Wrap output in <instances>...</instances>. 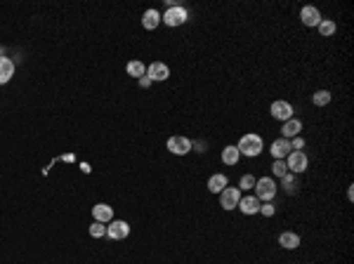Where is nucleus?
I'll list each match as a JSON object with an SVG mask.
<instances>
[{"label": "nucleus", "instance_id": "f257e3e1", "mask_svg": "<svg viewBox=\"0 0 354 264\" xmlns=\"http://www.w3.org/2000/svg\"><path fill=\"white\" fill-rule=\"evenodd\" d=\"M236 149H238V154L246 156V158H255V156L262 154L264 141H262V137H260V135H255V132H248V135H244L241 139H238Z\"/></svg>", "mask_w": 354, "mask_h": 264}, {"label": "nucleus", "instance_id": "f03ea898", "mask_svg": "<svg viewBox=\"0 0 354 264\" xmlns=\"http://www.w3.org/2000/svg\"><path fill=\"white\" fill-rule=\"evenodd\" d=\"M255 198L260 203H272V198L276 196V182L272 177H260L255 179Z\"/></svg>", "mask_w": 354, "mask_h": 264}, {"label": "nucleus", "instance_id": "7ed1b4c3", "mask_svg": "<svg viewBox=\"0 0 354 264\" xmlns=\"http://www.w3.org/2000/svg\"><path fill=\"white\" fill-rule=\"evenodd\" d=\"M187 19H189V12H187V7H182V5H170V7H168V12L161 14V21L168 24L170 29L182 26Z\"/></svg>", "mask_w": 354, "mask_h": 264}, {"label": "nucleus", "instance_id": "20e7f679", "mask_svg": "<svg viewBox=\"0 0 354 264\" xmlns=\"http://www.w3.org/2000/svg\"><path fill=\"white\" fill-rule=\"evenodd\" d=\"M286 167L291 175H302L309 167V158H307L305 151H291L286 156Z\"/></svg>", "mask_w": 354, "mask_h": 264}, {"label": "nucleus", "instance_id": "39448f33", "mask_svg": "<svg viewBox=\"0 0 354 264\" xmlns=\"http://www.w3.org/2000/svg\"><path fill=\"white\" fill-rule=\"evenodd\" d=\"M165 147H168V151L172 156H187L191 151V139L189 137H182V135H172L170 139L165 141Z\"/></svg>", "mask_w": 354, "mask_h": 264}, {"label": "nucleus", "instance_id": "423d86ee", "mask_svg": "<svg viewBox=\"0 0 354 264\" xmlns=\"http://www.w3.org/2000/svg\"><path fill=\"white\" fill-rule=\"evenodd\" d=\"M106 236L111 241H125L130 236V224L123 220H111L106 224Z\"/></svg>", "mask_w": 354, "mask_h": 264}, {"label": "nucleus", "instance_id": "0eeeda50", "mask_svg": "<svg viewBox=\"0 0 354 264\" xmlns=\"http://www.w3.org/2000/svg\"><path fill=\"white\" fill-rule=\"evenodd\" d=\"M238 201H241V191L236 186H227V189L220 191V205L229 212V210H236Z\"/></svg>", "mask_w": 354, "mask_h": 264}, {"label": "nucleus", "instance_id": "6e6552de", "mask_svg": "<svg viewBox=\"0 0 354 264\" xmlns=\"http://www.w3.org/2000/svg\"><path fill=\"white\" fill-rule=\"evenodd\" d=\"M269 113H272V118H276V121H281V123H286V121H291V118H293V104H291V102H283V99H279V102H274V104H272Z\"/></svg>", "mask_w": 354, "mask_h": 264}, {"label": "nucleus", "instance_id": "1a4fd4ad", "mask_svg": "<svg viewBox=\"0 0 354 264\" xmlns=\"http://www.w3.org/2000/svg\"><path fill=\"white\" fill-rule=\"evenodd\" d=\"M168 76H170V68L163 62H151L147 66V78L151 83H163V80H168Z\"/></svg>", "mask_w": 354, "mask_h": 264}, {"label": "nucleus", "instance_id": "9d476101", "mask_svg": "<svg viewBox=\"0 0 354 264\" xmlns=\"http://www.w3.org/2000/svg\"><path fill=\"white\" fill-rule=\"evenodd\" d=\"M293 149H291V141L279 137V139L272 141V147H269V154L274 156V160H286V156L291 154Z\"/></svg>", "mask_w": 354, "mask_h": 264}, {"label": "nucleus", "instance_id": "9b49d317", "mask_svg": "<svg viewBox=\"0 0 354 264\" xmlns=\"http://www.w3.org/2000/svg\"><path fill=\"white\" fill-rule=\"evenodd\" d=\"M300 21L305 26H309V29H314V26H319V21H321V12H319L314 5H305L300 10Z\"/></svg>", "mask_w": 354, "mask_h": 264}, {"label": "nucleus", "instance_id": "f8f14e48", "mask_svg": "<svg viewBox=\"0 0 354 264\" xmlns=\"http://www.w3.org/2000/svg\"><path fill=\"white\" fill-rule=\"evenodd\" d=\"M236 210H241V212H244V215H248V217L257 215V212H260V201H257L255 196H248V194H246V196H241Z\"/></svg>", "mask_w": 354, "mask_h": 264}, {"label": "nucleus", "instance_id": "ddd939ff", "mask_svg": "<svg viewBox=\"0 0 354 264\" xmlns=\"http://www.w3.org/2000/svg\"><path fill=\"white\" fill-rule=\"evenodd\" d=\"M298 135H302V121L291 118L286 123H281V137H283V139H293V137H298Z\"/></svg>", "mask_w": 354, "mask_h": 264}, {"label": "nucleus", "instance_id": "4468645a", "mask_svg": "<svg viewBox=\"0 0 354 264\" xmlns=\"http://www.w3.org/2000/svg\"><path fill=\"white\" fill-rule=\"evenodd\" d=\"M92 217H95V222L109 224V222L114 220V208H111V205H106V203H97V205L92 208Z\"/></svg>", "mask_w": 354, "mask_h": 264}, {"label": "nucleus", "instance_id": "2eb2a0df", "mask_svg": "<svg viewBox=\"0 0 354 264\" xmlns=\"http://www.w3.org/2000/svg\"><path fill=\"white\" fill-rule=\"evenodd\" d=\"M159 24H161V12L159 10H153V7L144 10V14H142V26H144L147 31H153V29H159Z\"/></svg>", "mask_w": 354, "mask_h": 264}, {"label": "nucleus", "instance_id": "dca6fc26", "mask_svg": "<svg viewBox=\"0 0 354 264\" xmlns=\"http://www.w3.org/2000/svg\"><path fill=\"white\" fill-rule=\"evenodd\" d=\"M227 186H229V179H227V175L215 172V175H210V177H208V191H210V194H220V191L227 189Z\"/></svg>", "mask_w": 354, "mask_h": 264}, {"label": "nucleus", "instance_id": "f3484780", "mask_svg": "<svg viewBox=\"0 0 354 264\" xmlns=\"http://www.w3.org/2000/svg\"><path fill=\"white\" fill-rule=\"evenodd\" d=\"M14 76V62L7 59V57H0V85L10 83Z\"/></svg>", "mask_w": 354, "mask_h": 264}, {"label": "nucleus", "instance_id": "a211bd4d", "mask_svg": "<svg viewBox=\"0 0 354 264\" xmlns=\"http://www.w3.org/2000/svg\"><path fill=\"white\" fill-rule=\"evenodd\" d=\"M279 246L286 248V250H295L300 246V236L295 231H283L279 233Z\"/></svg>", "mask_w": 354, "mask_h": 264}, {"label": "nucleus", "instance_id": "6ab92c4d", "mask_svg": "<svg viewBox=\"0 0 354 264\" xmlns=\"http://www.w3.org/2000/svg\"><path fill=\"white\" fill-rule=\"evenodd\" d=\"M238 158H241V154H238L236 144H234V147H225V149H222V163H225V165H236Z\"/></svg>", "mask_w": 354, "mask_h": 264}, {"label": "nucleus", "instance_id": "aec40b11", "mask_svg": "<svg viewBox=\"0 0 354 264\" xmlns=\"http://www.w3.org/2000/svg\"><path fill=\"white\" fill-rule=\"evenodd\" d=\"M125 71H128V76H132V78H137V80H140L142 76H147V66L142 62H137V59H135V62H128Z\"/></svg>", "mask_w": 354, "mask_h": 264}, {"label": "nucleus", "instance_id": "412c9836", "mask_svg": "<svg viewBox=\"0 0 354 264\" xmlns=\"http://www.w3.org/2000/svg\"><path fill=\"white\" fill-rule=\"evenodd\" d=\"M319 33H321V36L324 38H328V36H333V33H336V21H333V19H321V21H319Z\"/></svg>", "mask_w": 354, "mask_h": 264}, {"label": "nucleus", "instance_id": "4be33fe9", "mask_svg": "<svg viewBox=\"0 0 354 264\" xmlns=\"http://www.w3.org/2000/svg\"><path fill=\"white\" fill-rule=\"evenodd\" d=\"M295 177H298V175H291V172L281 177V186L286 189V194H295V189H298V179Z\"/></svg>", "mask_w": 354, "mask_h": 264}, {"label": "nucleus", "instance_id": "5701e85b", "mask_svg": "<svg viewBox=\"0 0 354 264\" xmlns=\"http://www.w3.org/2000/svg\"><path fill=\"white\" fill-rule=\"evenodd\" d=\"M312 102H314V106L330 104V92H328V90H317V92L312 94Z\"/></svg>", "mask_w": 354, "mask_h": 264}, {"label": "nucleus", "instance_id": "b1692460", "mask_svg": "<svg viewBox=\"0 0 354 264\" xmlns=\"http://www.w3.org/2000/svg\"><path fill=\"white\" fill-rule=\"evenodd\" d=\"M87 231H90L92 238H102V236H106V224H102V222H92Z\"/></svg>", "mask_w": 354, "mask_h": 264}, {"label": "nucleus", "instance_id": "393cba45", "mask_svg": "<svg viewBox=\"0 0 354 264\" xmlns=\"http://www.w3.org/2000/svg\"><path fill=\"white\" fill-rule=\"evenodd\" d=\"M253 186H255V177L253 175H241V179H238V191H251Z\"/></svg>", "mask_w": 354, "mask_h": 264}, {"label": "nucleus", "instance_id": "a878e982", "mask_svg": "<svg viewBox=\"0 0 354 264\" xmlns=\"http://www.w3.org/2000/svg\"><path fill=\"white\" fill-rule=\"evenodd\" d=\"M272 172H274V177H283V175H288V167H286V160H274L272 163Z\"/></svg>", "mask_w": 354, "mask_h": 264}, {"label": "nucleus", "instance_id": "bb28decb", "mask_svg": "<svg viewBox=\"0 0 354 264\" xmlns=\"http://www.w3.org/2000/svg\"><path fill=\"white\" fill-rule=\"evenodd\" d=\"M288 141H291V149H293V151H302V149H305V137L302 135L293 137V139H288Z\"/></svg>", "mask_w": 354, "mask_h": 264}, {"label": "nucleus", "instance_id": "cd10ccee", "mask_svg": "<svg viewBox=\"0 0 354 264\" xmlns=\"http://www.w3.org/2000/svg\"><path fill=\"white\" fill-rule=\"evenodd\" d=\"M260 212H262L264 217H274L276 208H274V205H272V203H260Z\"/></svg>", "mask_w": 354, "mask_h": 264}, {"label": "nucleus", "instance_id": "c85d7f7f", "mask_svg": "<svg viewBox=\"0 0 354 264\" xmlns=\"http://www.w3.org/2000/svg\"><path fill=\"white\" fill-rule=\"evenodd\" d=\"M140 87H151V80H149L147 76H142V78H140Z\"/></svg>", "mask_w": 354, "mask_h": 264}]
</instances>
